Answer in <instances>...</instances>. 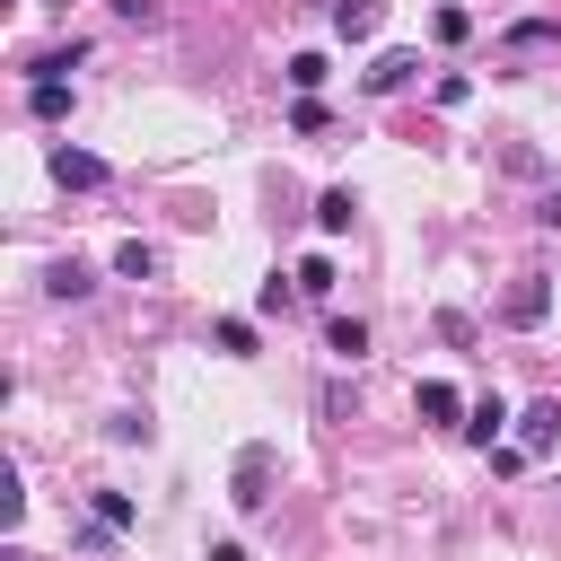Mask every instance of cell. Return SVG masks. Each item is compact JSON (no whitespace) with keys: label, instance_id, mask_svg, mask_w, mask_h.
<instances>
[{"label":"cell","instance_id":"cell-1","mask_svg":"<svg viewBox=\"0 0 561 561\" xmlns=\"http://www.w3.org/2000/svg\"><path fill=\"white\" fill-rule=\"evenodd\" d=\"M228 500L245 508V517H263L272 508V447L254 438V447H237V473H228Z\"/></svg>","mask_w":561,"mask_h":561},{"label":"cell","instance_id":"cell-2","mask_svg":"<svg viewBox=\"0 0 561 561\" xmlns=\"http://www.w3.org/2000/svg\"><path fill=\"white\" fill-rule=\"evenodd\" d=\"M543 316H552V280H543V272H517V280H508V298H500V324L535 333Z\"/></svg>","mask_w":561,"mask_h":561},{"label":"cell","instance_id":"cell-3","mask_svg":"<svg viewBox=\"0 0 561 561\" xmlns=\"http://www.w3.org/2000/svg\"><path fill=\"white\" fill-rule=\"evenodd\" d=\"M53 184H61V193H96V184H105V158L61 140V149H53Z\"/></svg>","mask_w":561,"mask_h":561},{"label":"cell","instance_id":"cell-4","mask_svg":"<svg viewBox=\"0 0 561 561\" xmlns=\"http://www.w3.org/2000/svg\"><path fill=\"white\" fill-rule=\"evenodd\" d=\"M517 447H526V456H543V447H561V403H552V394H535V403L517 412Z\"/></svg>","mask_w":561,"mask_h":561},{"label":"cell","instance_id":"cell-5","mask_svg":"<svg viewBox=\"0 0 561 561\" xmlns=\"http://www.w3.org/2000/svg\"><path fill=\"white\" fill-rule=\"evenodd\" d=\"M412 70H421V53H377V61L359 70V88H368V96H394V88H412Z\"/></svg>","mask_w":561,"mask_h":561},{"label":"cell","instance_id":"cell-6","mask_svg":"<svg viewBox=\"0 0 561 561\" xmlns=\"http://www.w3.org/2000/svg\"><path fill=\"white\" fill-rule=\"evenodd\" d=\"M412 412H421V421H438V430H447V421H465V394H456V386H447V377H421V386H412Z\"/></svg>","mask_w":561,"mask_h":561},{"label":"cell","instance_id":"cell-7","mask_svg":"<svg viewBox=\"0 0 561 561\" xmlns=\"http://www.w3.org/2000/svg\"><path fill=\"white\" fill-rule=\"evenodd\" d=\"M377 18H386V0H333V35H342V44H368Z\"/></svg>","mask_w":561,"mask_h":561},{"label":"cell","instance_id":"cell-8","mask_svg":"<svg viewBox=\"0 0 561 561\" xmlns=\"http://www.w3.org/2000/svg\"><path fill=\"white\" fill-rule=\"evenodd\" d=\"M351 219H359V193H351V184H324V193H316V228H324V237H342Z\"/></svg>","mask_w":561,"mask_h":561},{"label":"cell","instance_id":"cell-9","mask_svg":"<svg viewBox=\"0 0 561 561\" xmlns=\"http://www.w3.org/2000/svg\"><path fill=\"white\" fill-rule=\"evenodd\" d=\"M79 61H88V44H79V35H70V44H44V53H35V61H26V79H70V70H79Z\"/></svg>","mask_w":561,"mask_h":561},{"label":"cell","instance_id":"cell-10","mask_svg":"<svg viewBox=\"0 0 561 561\" xmlns=\"http://www.w3.org/2000/svg\"><path fill=\"white\" fill-rule=\"evenodd\" d=\"M26 114L35 123H61L70 114V79H26Z\"/></svg>","mask_w":561,"mask_h":561},{"label":"cell","instance_id":"cell-11","mask_svg":"<svg viewBox=\"0 0 561 561\" xmlns=\"http://www.w3.org/2000/svg\"><path fill=\"white\" fill-rule=\"evenodd\" d=\"M500 430H508V403H500V394H482V403L465 412V438H473V447H500Z\"/></svg>","mask_w":561,"mask_h":561},{"label":"cell","instance_id":"cell-12","mask_svg":"<svg viewBox=\"0 0 561 561\" xmlns=\"http://www.w3.org/2000/svg\"><path fill=\"white\" fill-rule=\"evenodd\" d=\"M114 280H158V245L123 237V245H114Z\"/></svg>","mask_w":561,"mask_h":561},{"label":"cell","instance_id":"cell-13","mask_svg":"<svg viewBox=\"0 0 561 561\" xmlns=\"http://www.w3.org/2000/svg\"><path fill=\"white\" fill-rule=\"evenodd\" d=\"M324 351H333V359H368V324H359V316H333V324H324Z\"/></svg>","mask_w":561,"mask_h":561},{"label":"cell","instance_id":"cell-14","mask_svg":"<svg viewBox=\"0 0 561 561\" xmlns=\"http://www.w3.org/2000/svg\"><path fill=\"white\" fill-rule=\"evenodd\" d=\"M324 79H333V61H324V53H289V88H298V96H316Z\"/></svg>","mask_w":561,"mask_h":561},{"label":"cell","instance_id":"cell-15","mask_svg":"<svg viewBox=\"0 0 561 561\" xmlns=\"http://www.w3.org/2000/svg\"><path fill=\"white\" fill-rule=\"evenodd\" d=\"M210 342H219L228 359H254V324H245V316H219V324H210Z\"/></svg>","mask_w":561,"mask_h":561},{"label":"cell","instance_id":"cell-16","mask_svg":"<svg viewBox=\"0 0 561 561\" xmlns=\"http://www.w3.org/2000/svg\"><path fill=\"white\" fill-rule=\"evenodd\" d=\"M561 35V18H517L508 26V53H535V44H552Z\"/></svg>","mask_w":561,"mask_h":561},{"label":"cell","instance_id":"cell-17","mask_svg":"<svg viewBox=\"0 0 561 561\" xmlns=\"http://www.w3.org/2000/svg\"><path fill=\"white\" fill-rule=\"evenodd\" d=\"M289 280H298V298H333V263H324V254H307Z\"/></svg>","mask_w":561,"mask_h":561},{"label":"cell","instance_id":"cell-18","mask_svg":"<svg viewBox=\"0 0 561 561\" xmlns=\"http://www.w3.org/2000/svg\"><path fill=\"white\" fill-rule=\"evenodd\" d=\"M44 289H53V298H88L96 280H88V263H53V272H44Z\"/></svg>","mask_w":561,"mask_h":561},{"label":"cell","instance_id":"cell-19","mask_svg":"<svg viewBox=\"0 0 561 561\" xmlns=\"http://www.w3.org/2000/svg\"><path fill=\"white\" fill-rule=\"evenodd\" d=\"M96 526H114V535H123V526H140V508H131V491H96Z\"/></svg>","mask_w":561,"mask_h":561},{"label":"cell","instance_id":"cell-20","mask_svg":"<svg viewBox=\"0 0 561 561\" xmlns=\"http://www.w3.org/2000/svg\"><path fill=\"white\" fill-rule=\"evenodd\" d=\"M430 35H438V44H465L473 18H465V9H430Z\"/></svg>","mask_w":561,"mask_h":561},{"label":"cell","instance_id":"cell-21","mask_svg":"<svg viewBox=\"0 0 561 561\" xmlns=\"http://www.w3.org/2000/svg\"><path fill=\"white\" fill-rule=\"evenodd\" d=\"M438 333H447L456 351H473V316H465V307H438Z\"/></svg>","mask_w":561,"mask_h":561},{"label":"cell","instance_id":"cell-22","mask_svg":"<svg viewBox=\"0 0 561 561\" xmlns=\"http://www.w3.org/2000/svg\"><path fill=\"white\" fill-rule=\"evenodd\" d=\"M105 438H114V447H140V438H149V421H140V412H114V421H105Z\"/></svg>","mask_w":561,"mask_h":561},{"label":"cell","instance_id":"cell-23","mask_svg":"<svg viewBox=\"0 0 561 561\" xmlns=\"http://www.w3.org/2000/svg\"><path fill=\"white\" fill-rule=\"evenodd\" d=\"M535 219H543V228H561V184H552V193L535 202Z\"/></svg>","mask_w":561,"mask_h":561},{"label":"cell","instance_id":"cell-24","mask_svg":"<svg viewBox=\"0 0 561 561\" xmlns=\"http://www.w3.org/2000/svg\"><path fill=\"white\" fill-rule=\"evenodd\" d=\"M202 561H254V552H245V543H228V535H219V543H210V552H202Z\"/></svg>","mask_w":561,"mask_h":561},{"label":"cell","instance_id":"cell-25","mask_svg":"<svg viewBox=\"0 0 561 561\" xmlns=\"http://www.w3.org/2000/svg\"><path fill=\"white\" fill-rule=\"evenodd\" d=\"M44 9H70V0H44Z\"/></svg>","mask_w":561,"mask_h":561}]
</instances>
